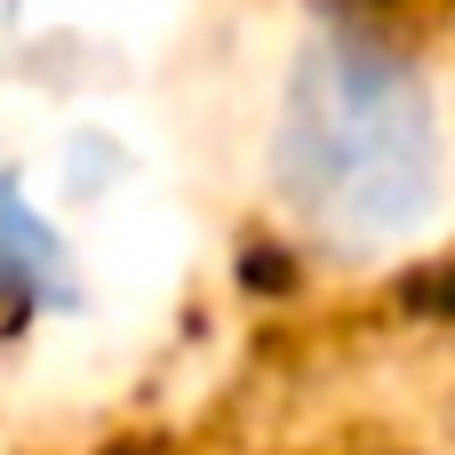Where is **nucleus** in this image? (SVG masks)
<instances>
[{"label":"nucleus","mask_w":455,"mask_h":455,"mask_svg":"<svg viewBox=\"0 0 455 455\" xmlns=\"http://www.w3.org/2000/svg\"><path fill=\"white\" fill-rule=\"evenodd\" d=\"M296 192L312 200V216H392L384 184H408V200L424 192V120L416 96L392 64H360V56H328L312 64V96L296 112Z\"/></svg>","instance_id":"obj_1"},{"label":"nucleus","mask_w":455,"mask_h":455,"mask_svg":"<svg viewBox=\"0 0 455 455\" xmlns=\"http://www.w3.org/2000/svg\"><path fill=\"white\" fill-rule=\"evenodd\" d=\"M120 455H144V448H120Z\"/></svg>","instance_id":"obj_3"},{"label":"nucleus","mask_w":455,"mask_h":455,"mask_svg":"<svg viewBox=\"0 0 455 455\" xmlns=\"http://www.w3.org/2000/svg\"><path fill=\"white\" fill-rule=\"evenodd\" d=\"M416 296H440L432 312H455V272H440V280H416Z\"/></svg>","instance_id":"obj_2"}]
</instances>
